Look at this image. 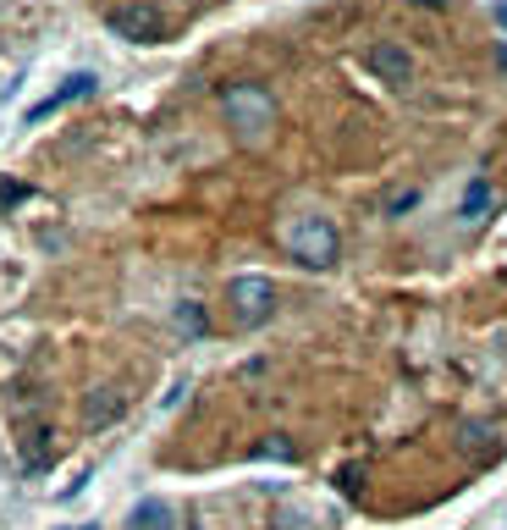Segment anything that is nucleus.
I'll return each mask as SVG.
<instances>
[{
  "label": "nucleus",
  "instance_id": "4468645a",
  "mask_svg": "<svg viewBox=\"0 0 507 530\" xmlns=\"http://www.w3.org/2000/svg\"><path fill=\"white\" fill-rule=\"evenodd\" d=\"M496 23H502V28H507V0H496Z\"/></svg>",
  "mask_w": 507,
  "mask_h": 530
},
{
  "label": "nucleus",
  "instance_id": "39448f33",
  "mask_svg": "<svg viewBox=\"0 0 507 530\" xmlns=\"http://www.w3.org/2000/svg\"><path fill=\"white\" fill-rule=\"evenodd\" d=\"M94 83H100L94 73H72V78H66V83H61L55 94H50V100H39V105L28 111V122H44V116L66 111V105H78V100H89V94H94Z\"/></svg>",
  "mask_w": 507,
  "mask_h": 530
},
{
  "label": "nucleus",
  "instance_id": "1a4fd4ad",
  "mask_svg": "<svg viewBox=\"0 0 507 530\" xmlns=\"http://www.w3.org/2000/svg\"><path fill=\"white\" fill-rule=\"evenodd\" d=\"M491 211V182L485 177H474L469 188H463V221H480Z\"/></svg>",
  "mask_w": 507,
  "mask_h": 530
},
{
  "label": "nucleus",
  "instance_id": "f257e3e1",
  "mask_svg": "<svg viewBox=\"0 0 507 530\" xmlns=\"http://www.w3.org/2000/svg\"><path fill=\"white\" fill-rule=\"evenodd\" d=\"M336 227L326 216H293L287 221V254H293L298 265H309V271H326V265H336Z\"/></svg>",
  "mask_w": 507,
  "mask_h": 530
},
{
  "label": "nucleus",
  "instance_id": "20e7f679",
  "mask_svg": "<svg viewBox=\"0 0 507 530\" xmlns=\"http://www.w3.org/2000/svg\"><path fill=\"white\" fill-rule=\"evenodd\" d=\"M111 28H116L122 39H132V44H150V39L166 34V17H161L155 6H116V12H111Z\"/></svg>",
  "mask_w": 507,
  "mask_h": 530
},
{
  "label": "nucleus",
  "instance_id": "ddd939ff",
  "mask_svg": "<svg viewBox=\"0 0 507 530\" xmlns=\"http://www.w3.org/2000/svg\"><path fill=\"white\" fill-rule=\"evenodd\" d=\"M259 453H265V458H293V447H287V442H265Z\"/></svg>",
  "mask_w": 507,
  "mask_h": 530
},
{
  "label": "nucleus",
  "instance_id": "7ed1b4c3",
  "mask_svg": "<svg viewBox=\"0 0 507 530\" xmlns=\"http://www.w3.org/2000/svg\"><path fill=\"white\" fill-rule=\"evenodd\" d=\"M227 304H232V320L238 326H265L276 315V282L270 277H232Z\"/></svg>",
  "mask_w": 507,
  "mask_h": 530
},
{
  "label": "nucleus",
  "instance_id": "6e6552de",
  "mask_svg": "<svg viewBox=\"0 0 507 530\" xmlns=\"http://www.w3.org/2000/svg\"><path fill=\"white\" fill-rule=\"evenodd\" d=\"M116 415H122V392H111V387L105 392H89V404H83V420L89 426H111Z\"/></svg>",
  "mask_w": 507,
  "mask_h": 530
},
{
  "label": "nucleus",
  "instance_id": "f03ea898",
  "mask_svg": "<svg viewBox=\"0 0 507 530\" xmlns=\"http://www.w3.org/2000/svg\"><path fill=\"white\" fill-rule=\"evenodd\" d=\"M221 105H227V122L243 132V139H259V132L276 122V94L265 83H227Z\"/></svg>",
  "mask_w": 507,
  "mask_h": 530
},
{
  "label": "nucleus",
  "instance_id": "0eeeda50",
  "mask_svg": "<svg viewBox=\"0 0 507 530\" xmlns=\"http://www.w3.org/2000/svg\"><path fill=\"white\" fill-rule=\"evenodd\" d=\"M132 530H177V514H171V503L166 497H143L138 508H132V519H127Z\"/></svg>",
  "mask_w": 507,
  "mask_h": 530
},
{
  "label": "nucleus",
  "instance_id": "9d476101",
  "mask_svg": "<svg viewBox=\"0 0 507 530\" xmlns=\"http://www.w3.org/2000/svg\"><path fill=\"white\" fill-rule=\"evenodd\" d=\"M177 331H188V338H204V309L199 304H177Z\"/></svg>",
  "mask_w": 507,
  "mask_h": 530
},
{
  "label": "nucleus",
  "instance_id": "423d86ee",
  "mask_svg": "<svg viewBox=\"0 0 507 530\" xmlns=\"http://www.w3.org/2000/svg\"><path fill=\"white\" fill-rule=\"evenodd\" d=\"M370 66H375L392 89H408V78H414V61H408L403 44H375V50H370Z\"/></svg>",
  "mask_w": 507,
  "mask_h": 530
},
{
  "label": "nucleus",
  "instance_id": "9b49d317",
  "mask_svg": "<svg viewBox=\"0 0 507 530\" xmlns=\"http://www.w3.org/2000/svg\"><path fill=\"white\" fill-rule=\"evenodd\" d=\"M17 199H28L23 182H0V205H17Z\"/></svg>",
  "mask_w": 507,
  "mask_h": 530
},
{
  "label": "nucleus",
  "instance_id": "2eb2a0df",
  "mask_svg": "<svg viewBox=\"0 0 507 530\" xmlns=\"http://www.w3.org/2000/svg\"><path fill=\"white\" fill-rule=\"evenodd\" d=\"M78 530H100V525H78Z\"/></svg>",
  "mask_w": 507,
  "mask_h": 530
},
{
  "label": "nucleus",
  "instance_id": "f8f14e48",
  "mask_svg": "<svg viewBox=\"0 0 507 530\" xmlns=\"http://www.w3.org/2000/svg\"><path fill=\"white\" fill-rule=\"evenodd\" d=\"M276 530H315V525H309L304 514H281V519H276Z\"/></svg>",
  "mask_w": 507,
  "mask_h": 530
}]
</instances>
